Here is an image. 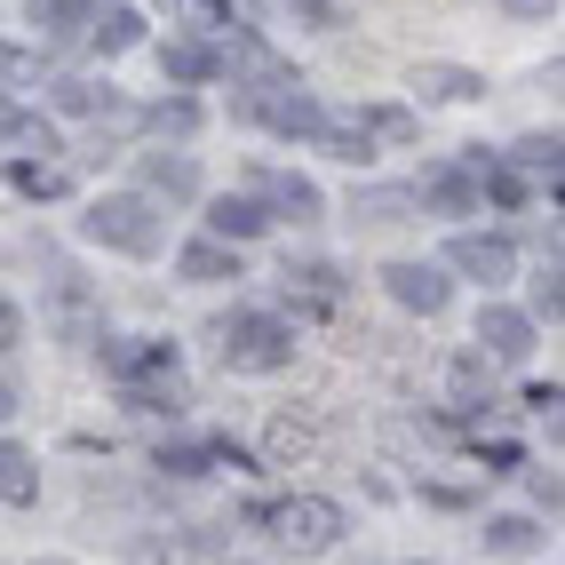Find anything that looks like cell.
Segmentation results:
<instances>
[{"label":"cell","mask_w":565,"mask_h":565,"mask_svg":"<svg viewBox=\"0 0 565 565\" xmlns=\"http://www.w3.org/2000/svg\"><path fill=\"white\" fill-rule=\"evenodd\" d=\"M287 295H295V311H334L343 303V271L334 263H287Z\"/></svg>","instance_id":"14"},{"label":"cell","mask_w":565,"mask_h":565,"mask_svg":"<svg viewBox=\"0 0 565 565\" xmlns=\"http://www.w3.org/2000/svg\"><path fill=\"white\" fill-rule=\"evenodd\" d=\"M49 104L72 111V120H104V111H111V88H96V81H56Z\"/></svg>","instance_id":"28"},{"label":"cell","mask_w":565,"mask_h":565,"mask_svg":"<svg viewBox=\"0 0 565 565\" xmlns=\"http://www.w3.org/2000/svg\"><path fill=\"white\" fill-rule=\"evenodd\" d=\"M24 17L41 24V41H72V32H88V0H24Z\"/></svg>","instance_id":"21"},{"label":"cell","mask_w":565,"mask_h":565,"mask_svg":"<svg viewBox=\"0 0 565 565\" xmlns=\"http://www.w3.org/2000/svg\"><path fill=\"white\" fill-rule=\"evenodd\" d=\"M0 502H9V510L41 502V462H32L24 446H9V438H0Z\"/></svg>","instance_id":"17"},{"label":"cell","mask_w":565,"mask_h":565,"mask_svg":"<svg viewBox=\"0 0 565 565\" xmlns=\"http://www.w3.org/2000/svg\"><path fill=\"white\" fill-rule=\"evenodd\" d=\"M136 128H152V136H175V143H183V136L200 128V104H192V96H160L152 111H136Z\"/></svg>","instance_id":"24"},{"label":"cell","mask_w":565,"mask_h":565,"mask_svg":"<svg viewBox=\"0 0 565 565\" xmlns=\"http://www.w3.org/2000/svg\"><path fill=\"white\" fill-rule=\"evenodd\" d=\"M0 183H17L24 200H64V192H72V175H64L56 160H17V168L0 175Z\"/></svg>","instance_id":"23"},{"label":"cell","mask_w":565,"mask_h":565,"mask_svg":"<svg viewBox=\"0 0 565 565\" xmlns=\"http://www.w3.org/2000/svg\"><path fill=\"white\" fill-rule=\"evenodd\" d=\"M175 279H192V287H215V279H239V247H223V239H192L175 255Z\"/></svg>","instance_id":"15"},{"label":"cell","mask_w":565,"mask_h":565,"mask_svg":"<svg viewBox=\"0 0 565 565\" xmlns=\"http://www.w3.org/2000/svg\"><path fill=\"white\" fill-rule=\"evenodd\" d=\"M239 120H263V128L287 136V143H319L327 104L303 96V81H287V88H247V96H239Z\"/></svg>","instance_id":"4"},{"label":"cell","mask_w":565,"mask_h":565,"mask_svg":"<svg viewBox=\"0 0 565 565\" xmlns=\"http://www.w3.org/2000/svg\"><path fill=\"white\" fill-rule=\"evenodd\" d=\"M383 287H391V303H398V311H423V319H438L446 303H455V279H446L438 263H391Z\"/></svg>","instance_id":"7"},{"label":"cell","mask_w":565,"mask_h":565,"mask_svg":"<svg viewBox=\"0 0 565 565\" xmlns=\"http://www.w3.org/2000/svg\"><path fill=\"white\" fill-rule=\"evenodd\" d=\"M359 207H366V215H383V223H406V207H414V192H366Z\"/></svg>","instance_id":"33"},{"label":"cell","mask_w":565,"mask_h":565,"mask_svg":"<svg viewBox=\"0 0 565 565\" xmlns=\"http://www.w3.org/2000/svg\"><path fill=\"white\" fill-rule=\"evenodd\" d=\"M49 319H56L64 343H96V303H88V287L72 279V271H56V303H49Z\"/></svg>","instance_id":"13"},{"label":"cell","mask_w":565,"mask_h":565,"mask_svg":"<svg viewBox=\"0 0 565 565\" xmlns=\"http://www.w3.org/2000/svg\"><path fill=\"white\" fill-rule=\"evenodd\" d=\"M414 192V207H430V215H478V183L455 168V160H438V168H423L406 183Z\"/></svg>","instance_id":"9"},{"label":"cell","mask_w":565,"mask_h":565,"mask_svg":"<svg viewBox=\"0 0 565 565\" xmlns=\"http://www.w3.org/2000/svg\"><path fill=\"white\" fill-rule=\"evenodd\" d=\"M24 88H41V49H9L0 41V104H17Z\"/></svg>","instance_id":"26"},{"label":"cell","mask_w":565,"mask_h":565,"mask_svg":"<svg viewBox=\"0 0 565 565\" xmlns=\"http://www.w3.org/2000/svg\"><path fill=\"white\" fill-rule=\"evenodd\" d=\"M295 359V327L279 311H239L223 319V366L232 374H279Z\"/></svg>","instance_id":"3"},{"label":"cell","mask_w":565,"mask_h":565,"mask_svg":"<svg viewBox=\"0 0 565 565\" xmlns=\"http://www.w3.org/2000/svg\"><path fill=\"white\" fill-rule=\"evenodd\" d=\"M414 96L423 104H478L486 72H470V64H414Z\"/></svg>","instance_id":"11"},{"label":"cell","mask_w":565,"mask_h":565,"mask_svg":"<svg viewBox=\"0 0 565 565\" xmlns=\"http://www.w3.org/2000/svg\"><path fill=\"white\" fill-rule=\"evenodd\" d=\"M0 143H24L32 160H49L56 152V128L41 120V111H24V104H0Z\"/></svg>","instance_id":"19"},{"label":"cell","mask_w":565,"mask_h":565,"mask_svg":"<svg viewBox=\"0 0 565 565\" xmlns=\"http://www.w3.org/2000/svg\"><path fill=\"white\" fill-rule=\"evenodd\" d=\"M311 446H319V438H311V423H295V414H279V423L263 430V455H271L279 470H287V462H303Z\"/></svg>","instance_id":"27"},{"label":"cell","mask_w":565,"mask_h":565,"mask_svg":"<svg viewBox=\"0 0 565 565\" xmlns=\"http://www.w3.org/2000/svg\"><path fill=\"white\" fill-rule=\"evenodd\" d=\"M271 232V215H263L247 192H223V200H207V239H223V247H247V239H263Z\"/></svg>","instance_id":"10"},{"label":"cell","mask_w":565,"mask_h":565,"mask_svg":"<svg viewBox=\"0 0 565 565\" xmlns=\"http://www.w3.org/2000/svg\"><path fill=\"white\" fill-rule=\"evenodd\" d=\"M525 319H565V287H557V263H550V271L534 279V311H525Z\"/></svg>","instance_id":"32"},{"label":"cell","mask_w":565,"mask_h":565,"mask_svg":"<svg viewBox=\"0 0 565 565\" xmlns=\"http://www.w3.org/2000/svg\"><path fill=\"white\" fill-rule=\"evenodd\" d=\"M41 565H72V557H41Z\"/></svg>","instance_id":"38"},{"label":"cell","mask_w":565,"mask_h":565,"mask_svg":"<svg viewBox=\"0 0 565 565\" xmlns=\"http://www.w3.org/2000/svg\"><path fill=\"white\" fill-rule=\"evenodd\" d=\"M160 470L168 478H207V446H160Z\"/></svg>","instance_id":"31"},{"label":"cell","mask_w":565,"mask_h":565,"mask_svg":"<svg viewBox=\"0 0 565 565\" xmlns=\"http://www.w3.org/2000/svg\"><path fill=\"white\" fill-rule=\"evenodd\" d=\"M438 271H462V279H478V287H502V279H518V247H510L502 232H455Z\"/></svg>","instance_id":"5"},{"label":"cell","mask_w":565,"mask_h":565,"mask_svg":"<svg viewBox=\"0 0 565 565\" xmlns=\"http://www.w3.org/2000/svg\"><path fill=\"white\" fill-rule=\"evenodd\" d=\"M359 128H366V143H414V136H423V120H414L406 104H366Z\"/></svg>","instance_id":"22"},{"label":"cell","mask_w":565,"mask_h":565,"mask_svg":"<svg viewBox=\"0 0 565 565\" xmlns=\"http://www.w3.org/2000/svg\"><path fill=\"white\" fill-rule=\"evenodd\" d=\"M247 525H271V542H279V550H295V557H319V550H334V542L351 534L343 502H327V494H287V502H255V510H247Z\"/></svg>","instance_id":"1"},{"label":"cell","mask_w":565,"mask_h":565,"mask_svg":"<svg viewBox=\"0 0 565 565\" xmlns=\"http://www.w3.org/2000/svg\"><path fill=\"white\" fill-rule=\"evenodd\" d=\"M143 200H192L200 192V168L183 160V152H143Z\"/></svg>","instance_id":"12"},{"label":"cell","mask_w":565,"mask_h":565,"mask_svg":"<svg viewBox=\"0 0 565 565\" xmlns=\"http://www.w3.org/2000/svg\"><path fill=\"white\" fill-rule=\"evenodd\" d=\"M9 414H17V391H9V383H0V423H9Z\"/></svg>","instance_id":"37"},{"label":"cell","mask_w":565,"mask_h":565,"mask_svg":"<svg viewBox=\"0 0 565 565\" xmlns=\"http://www.w3.org/2000/svg\"><path fill=\"white\" fill-rule=\"evenodd\" d=\"M534 542H542L534 518H494V525H486V550H494V557H525Z\"/></svg>","instance_id":"30"},{"label":"cell","mask_w":565,"mask_h":565,"mask_svg":"<svg viewBox=\"0 0 565 565\" xmlns=\"http://www.w3.org/2000/svg\"><path fill=\"white\" fill-rule=\"evenodd\" d=\"M534 502H542V510H557V502H565V486H557V470H534Z\"/></svg>","instance_id":"35"},{"label":"cell","mask_w":565,"mask_h":565,"mask_svg":"<svg viewBox=\"0 0 565 565\" xmlns=\"http://www.w3.org/2000/svg\"><path fill=\"white\" fill-rule=\"evenodd\" d=\"M160 72H168L175 88H200V81H215V72H223V56H215L207 41H168V49H160Z\"/></svg>","instance_id":"18"},{"label":"cell","mask_w":565,"mask_h":565,"mask_svg":"<svg viewBox=\"0 0 565 565\" xmlns=\"http://www.w3.org/2000/svg\"><path fill=\"white\" fill-rule=\"evenodd\" d=\"M175 17L192 24V41H207V32H239L232 24V0H175Z\"/></svg>","instance_id":"29"},{"label":"cell","mask_w":565,"mask_h":565,"mask_svg":"<svg viewBox=\"0 0 565 565\" xmlns=\"http://www.w3.org/2000/svg\"><path fill=\"white\" fill-rule=\"evenodd\" d=\"M81 232L96 239V247H111V255H160V200H143V192H104V200H88V215H81Z\"/></svg>","instance_id":"2"},{"label":"cell","mask_w":565,"mask_h":565,"mask_svg":"<svg viewBox=\"0 0 565 565\" xmlns=\"http://www.w3.org/2000/svg\"><path fill=\"white\" fill-rule=\"evenodd\" d=\"M510 17H557V0H502Z\"/></svg>","instance_id":"36"},{"label":"cell","mask_w":565,"mask_h":565,"mask_svg":"<svg viewBox=\"0 0 565 565\" xmlns=\"http://www.w3.org/2000/svg\"><path fill=\"white\" fill-rule=\"evenodd\" d=\"M247 200H255L263 215H295V223H319V215H327L319 183L295 175V168H255V175H247Z\"/></svg>","instance_id":"6"},{"label":"cell","mask_w":565,"mask_h":565,"mask_svg":"<svg viewBox=\"0 0 565 565\" xmlns=\"http://www.w3.org/2000/svg\"><path fill=\"white\" fill-rule=\"evenodd\" d=\"M446 391H455V406H486V391H494V359H455L446 366Z\"/></svg>","instance_id":"25"},{"label":"cell","mask_w":565,"mask_h":565,"mask_svg":"<svg viewBox=\"0 0 565 565\" xmlns=\"http://www.w3.org/2000/svg\"><path fill=\"white\" fill-rule=\"evenodd\" d=\"M0 175H9V168H0Z\"/></svg>","instance_id":"39"},{"label":"cell","mask_w":565,"mask_h":565,"mask_svg":"<svg viewBox=\"0 0 565 565\" xmlns=\"http://www.w3.org/2000/svg\"><path fill=\"white\" fill-rule=\"evenodd\" d=\"M136 41H143V17H136V9H96V17H88V49L128 56Z\"/></svg>","instance_id":"20"},{"label":"cell","mask_w":565,"mask_h":565,"mask_svg":"<svg viewBox=\"0 0 565 565\" xmlns=\"http://www.w3.org/2000/svg\"><path fill=\"white\" fill-rule=\"evenodd\" d=\"M478 359H494V366L534 359V319L510 311V303H486V311H478Z\"/></svg>","instance_id":"8"},{"label":"cell","mask_w":565,"mask_h":565,"mask_svg":"<svg viewBox=\"0 0 565 565\" xmlns=\"http://www.w3.org/2000/svg\"><path fill=\"white\" fill-rule=\"evenodd\" d=\"M319 152H327V160H343V168H366V160H374V143H366V128H359V111H327V120H319Z\"/></svg>","instance_id":"16"},{"label":"cell","mask_w":565,"mask_h":565,"mask_svg":"<svg viewBox=\"0 0 565 565\" xmlns=\"http://www.w3.org/2000/svg\"><path fill=\"white\" fill-rule=\"evenodd\" d=\"M17 343H24V311L0 295V351H17Z\"/></svg>","instance_id":"34"}]
</instances>
